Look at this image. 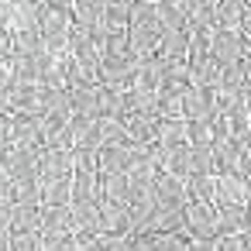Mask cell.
Here are the masks:
<instances>
[{
  "instance_id": "cell-1",
  "label": "cell",
  "mask_w": 251,
  "mask_h": 251,
  "mask_svg": "<svg viewBox=\"0 0 251 251\" xmlns=\"http://www.w3.org/2000/svg\"><path fill=\"white\" fill-rule=\"evenodd\" d=\"M186 234L193 241H217L220 237V224H217V206L206 203H189L186 206Z\"/></svg>"
},
{
  "instance_id": "cell-2",
  "label": "cell",
  "mask_w": 251,
  "mask_h": 251,
  "mask_svg": "<svg viewBox=\"0 0 251 251\" xmlns=\"http://www.w3.org/2000/svg\"><path fill=\"white\" fill-rule=\"evenodd\" d=\"M213 59L227 69V66H241L244 62V52H248V42L241 38V31H224L217 28L213 31Z\"/></svg>"
},
{
  "instance_id": "cell-3",
  "label": "cell",
  "mask_w": 251,
  "mask_h": 251,
  "mask_svg": "<svg viewBox=\"0 0 251 251\" xmlns=\"http://www.w3.org/2000/svg\"><path fill=\"white\" fill-rule=\"evenodd\" d=\"M55 234H79L73 206H42V237Z\"/></svg>"
},
{
  "instance_id": "cell-4",
  "label": "cell",
  "mask_w": 251,
  "mask_h": 251,
  "mask_svg": "<svg viewBox=\"0 0 251 251\" xmlns=\"http://www.w3.org/2000/svg\"><path fill=\"white\" fill-rule=\"evenodd\" d=\"M124 131H127V141H131V145L151 148V145L158 141V117H145V114H127V117H124Z\"/></svg>"
},
{
  "instance_id": "cell-5",
  "label": "cell",
  "mask_w": 251,
  "mask_h": 251,
  "mask_svg": "<svg viewBox=\"0 0 251 251\" xmlns=\"http://www.w3.org/2000/svg\"><path fill=\"white\" fill-rule=\"evenodd\" d=\"M217 206H248V186L241 176L234 172L217 176Z\"/></svg>"
},
{
  "instance_id": "cell-6",
  "label": "cell",
  "mask_w": 251,
  "mask_h": 251,
  "mask_svg": "<svg viewBox=\"0 0 251 251\" xmlns=\"http://www.w3.org/2000/svg\"><path fill=\"white\" fill-rule=\"evenodd\" d=\"M103 14H107V4H100V0H76V4H73V25L83 28V31L100 28Z\"/></svg>"
},
{
  "instance_id": "cell-7",
  "label": "cell",
  "mask_w": 251,
  "mask_h": 251,
  "mask_svg": "<svg viewBox=\"0 0 251 251\" xmlns=\"http://www.w3.org/2000/svg\"><path fill=\"white\" fill-rule=\"evenodd\" d=\"M244 18H248V4H244V0H220V4H217V28L241 31Z\"/></svg>"
},
{
  "instance_id": "cell-8",
  "label": "cell",
  "mask_w": 251,
  "mask_h": 251,
  "mask_svg": "<svg viewBox=\"0 0 251 251\" xmlns=\"http://www.w3.org/2000/svg\"><path fill=\"white\" fill-rule=\"evenodd\" d=\"M217 224H220V237L244 234L248 230V206H217Z\"/></svg>"
},
{
  "instance_id": "cell-9",
  "label": "cell",
  "mask_w": 251,
  "mask_h": 251,
  "mask_svg": "<svg viewBox=\"0 0 251 251\" xmlns=\"http://www.w3.org/2000/svg\"><path fill=\"white\" fill-rule=\"evenodd\" d=\"M127 117V100L117 90L100 86V121H124Z\"/></svg>"
},
{
  "instance_id": "cell-10",
  "label": "cell",
  "mask_w": 251,
  "mask_h": 251,
  "mask_svg": "<svg viewBox=\"0 0 251 251\" xmlns=\"http://www.w3.org/2000/svg\"><path fill=\"white\" fill-rule=\"evenodd\" d=\"M14 234H42V206H14Z\"/></svg>"
},
{
  "instance_id": "cell-11",
  "label": "cell",
  "mask_w": 251,
  "mask_h": 251,
  "mask_svg": "<svg viewBox=\"0 0 251 251\" xmlns=\"http://www.w3.org/2000/svg\"><path fill=\"white\" fill-rule=\"evenodd\" d=\"M131 21H134V4H107L103 25L110 31H131Z\"/></svg>"
},
{
  "instance_id": "cell-12",
  "label": "cell",
  "mask_w": 251,
  "mask_h": 251,
  "mask_svg": "<svg viewBox=\"0 0 251 251\" xmlns=\"http://www.w3.org/2000/svg\"><path fill=\"white\" fill-rule=\"evenodd\" d=\"M11 251H45V237L42 234H14Z\"/></svg>"
},
{
  "instance_id": "cell-13",
  "label": "cell",
  "mask_w": 251,
  "mask_h": 251,
  "mask_svg": "<svg viewBox=\"0 0 251 251\" xmlns=\"http://www.w3.org/2000/svg\"><path fill=\"white\" fill-rule=\"evenodd\" d=\"M220 251H251V241L244 234H230V237H217Z\"/></svg>"
},
{
  "instance_id": "cell-14",
  "label": "cell",
  "mask_w": 251,
  "mask_h": 251,
  "mask_svg": "<svg viewBox=\"0 0 251 251\" xmlns=\"http://www.w3.org/2000/svg\"><path fill=\"white\" fill-rule=\"evenodd\" d=\"M11 145V117L0 114V148H7Z\"/></svg>"
},
{
  "instance_id": "cell-15",
  "label": "cell",
  "mask_w": 251,
  "mask_h": 251,
  "mask_svg": "<svg viewBox=\"0 0 251 251\" xmlns=\"http://www.w3.org/2000/svg\"><path fill=\"white\" fill-rule=\"evenodd\" d=\"M189 251H220V244L217 241H193Z\"/></svg>"
},
{
  "instance_id": "cell-16",
  "label": "cell",
  "mask_w": 251,
  "mask_h": 251,
  "mask_svg": "<svg viewBox=\"0 0 251 251\" xmlns=\"http://www.w3.org/2000/svg\"><path fill=\"white\" fill-rule=\"evenodd\" d=\"M244 69H248V79H251V49L244 52Z\"/></svg>"
},
{
  "instance_id": "cell-17",
  "label": "cell",
  "mask_w": 251,
  "mask_h": 251,
  "mask_svg": "<svg viewBox=\"0 0 251 251\" xmlns=\"http://www.w3.org/2000/svg\"><path fill=\"white\" fill-rule=\"evenodd\" d=\"M244 148H248V155H251V141H248V145H244Z\"/></svg>"
}]
</instances>
